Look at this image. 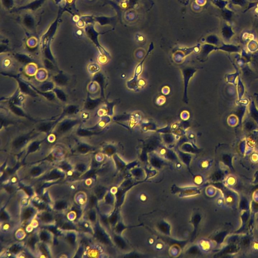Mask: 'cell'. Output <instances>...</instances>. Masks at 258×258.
Instances as JSON below:
<instances>
[{
	"instance_id": "14",
	"label": "cell",
	"mask_w": 258,
	"mask_h": 258,
	"mask_svg": "<svg viewBox=\"0 0 258 258\" xmlns=\"http://www.w3.org/2000/svg\"><path fill=\"white\" fill-rule=\"evenodd\" d=\"M18 249L17 248V246H15L14 248H13L11 251H12L13 252H16V251H18Z\"/></svg>"
},
{
	"instance_id": "11",
	"label": "cell",
	"mask_w": 258,
	"mask_h": 258,
	"mask_svg": "<svg viewBox=\"0 0 258 258\" xmlns=\"http://www.w3.org/2000/svg\"><path fill=\"white\" fill-rule=\"evenodd\" d=\"M41 239H43V240H44V241L48 239L47 236L46 234H44V233H43V234H41Z\"/></svg>"
},
{
	"instance_id": "13",
	"label": "cell",
	"mask_w": 258,
	"mask_h": 258,
	"mask_svg": "<svg viewBox=\"0 0 258 258\" xmlns=\"http://www.w3.org/2000/svg\"><path fill=\"white\" fill-rule=\"evenodd\" d=\"M59 177V175H57V174H53V175H52L51 178H58Z\"/></svg>"
},
{
	"instance_id": "18",
	"label": "cell",
	"mask_w": 258,
	"mask_h": 258,
	"mask_svg": "<svg viewBox=\"0 0 258 258\" xmlns=\"http://www.w3.org/2000/svg\"><path fill=\"white\" fill-rule=\"evenodd\" d=\"M84 166H83V165H80V166L78 167V170H84Z\"/></svg>"
},
{
	"instance_id": "8",
	"label": "cell",
	"mask_w": 258,
	"mask_h": 258,
	"mask_svg": "<svg viewBox=\"0 0 258 258\" xmlns=\"http://www.w3.org/2000/svg\"><path fill=\"white\" fill-rule=\"evenodd\" d=\"M24 140L23 139H21L18 140L16 142L15 146H19L21 144H22V143L24 142Z\"/></svg>"
},
{
	"instance_id": "20",
	"label": "cell",
	"mask_w": 258,
	"mask_h": 258,
	"mask_svg": "<svg viewBox=\"0 0 258 258\" xmlns=\"http://www.w3.org/2000/svg\"><path fill=\"white\" fill-rule=\"evenodd\" d=\"M69 241H70V242H73V239L72 238V237H70V238H68Z\"/></svg>"
},
{
	"instance_id": "6",
	"label": "cell",
	"mask_w": 258,
	"mask_h": 258,
	"mask_svg": "<svg viewBox=\"0 0 258 258\" xmlns=\"http://www.w3.org/2000/svg\"><path fill=\"white\" fill-rule=\"evenodd\" d=\"M31 214H32V211H31V210L26 211L24 214V218L25 219H28L31 217Z\"/></svg>"
},
{
	"instance_id": "12",
	"label": "cell",
	"mask_w": 258,
	"mask_h": 258,
	"mask_svg": "<svg viewBox=\"0 0 258 258\" xmlns=\"http://www.w3.org/2000/svg\"><path fill=\"white\" fill-rule=\"evenodd\" d=\"M39 172H40V170H39V169H36V170H33V172H32V173L33 175H36V174L39 173Z\"/></svg>"
},
{
	"instance_id": "3",
	"label": "cell",
	"mask_w": 258,
	"mask_h": 258,
	"mask_svg": "<svg viewBox=\"0 0 258 258\" xmlns=\"http://www.w3.org/2000/svg\"><path fill=\"white\" fill-rule=\"evenodd\" d=\"M222 33H223L224 38L226 39H229L234 34L231 27L228 26H225L223 28V30H222Z\"/></svg>"
},
{
	"instance_id": "16",
	"label": "cell",
	"mask_w": 258,
	"mask_h": 258,
	"mask_svg": "<svg viewBox=\"0 0 258 258\" xmlns=\"http://www.w3.org/2000/svg\"><path fill=\"white\" fill-rule=\"evenodd\" d=\"M89 218H90V219H92V220H94V214H93V213H91V214L89 215Z\"/></svg>"
},
{
	"instance_id": "9",
	"label": "cell",
	"mask_w": 258,
	"mask_h": 258,
	"mask_svg": "<svg viewBox=\"0 0 258 258\" xmlns=\"http://www.w3.org/2000/svg\"><path fill=\"white\" fill-rule=\"evenodd\" d=\"M64 206H65V205L63 203H60L57 204L56 207L58 209H62V208H64Z\"/></svg>"
},
{
	"instance_id": "17",
	"label": "cell",
	"mask_w": 258,
	"mask_h": 258,
	"mask_svg": "<svg viewBox=\"0 0 258 258\" xmlns=\"http://www.w3.org/2000/svg\"><path fill=\"white\" fill-rule=\"evenodd\" d=\"M34 243V240L33 239H31V241H29V244L31 245H33Z\"/></svg>"
},
{
	"instance_id": "19",
	"label": "cell",
	"mask_w": 258,
	"mask_h": 258,
	"mask_svg": "<svg viewBox=\"0 0 258 258\" xmlns=\"http://www.w3.org/2000/svg\"><path fill=\"white\" fill-rule=\"evenodd\" d=\"M80 150H81V151H82V152H84V151H86V150H87V149L85 148V147H81V149H80Z\"/></svg>"
},
{
	"instance_id": "10",
	"label": "cell",
	"mask_w": 258,
	"mask_h": 258,
	"mask_svg": "<svg viewBox=\"0 0 258 258\" xmlns=\"http://www.w3.org/2000/svg\"><path fill=\"white\" fill-rule=\"evenodd\" d=\"M51 217H50V215H46L44 216L43 219L45 221H49L50 219H51Z\"/></svg>"
},
{
	"instance_id": "1",
	"label": "cell",
	"mask_w": 258,
	"mask_h": 258,
	"mask_svg": "<svg viewBox=\"0 0 258 258\" xmlns=\"http://www.w3.org/2000/svg\"><path fill=\"white\" fill-rule=\"evenodd\" d=\"M181 72L183 76L184 81V92H183V100L185 104H188V84L191 78L193 76L195 73L197 72L195 68L192 67H185L182 68Z\"/></svg>"
},
{
	"instance_id": "2",
	"label": "cell",
	"mask_w": 258,
	"mask_h": 258,
	"mask_svg": "<svg viewBox=\"0 0 258 258\" xmlns=\"http://www.w3.org/2000/svg\"><path fill=\"white\" fill-rule=\"evenodd\" d=\"M142 130L144 132L148 131H156L158 130V127L155 122H142L140 125Z\"/></svg>"
},
{
	"instance_id": "15",
	"label": "cell",
	"mask_w": 258,
	"mask_h": 258,
	"mask_svg": "<svg viewBox=\"0 0 258 258\" xmlns=\"http://www.w3.org/2000/svg\"><path fill=\"white\" fill-rule=\"evenodd\" d=\"M94 201H95V199H94V198H92L91 199V201H90V203H91L92 205H93V204L94 203Z\"/></svg>"
},
{
	"instance_id": "5",
	"label": "cell",
	"mask_w": 258,
	"mask_h": 258,
	"mask_svg": "<svg viewBox=\"0 0 258 258\" xmlns=\"http://www.w3.org/2000/svg\"><path fill=\"white\" fill-rule=\"evenodd\" d=\"M232 1H233V3L235 4V5H238L241 6L244 5V0H232Z\"/></svg>"
},
{
	"instance_id": "4",
	"label": "cell",
	"mask_w": 258,
	"mask_h": 258,
	"mask_svg": "<svg viewBox=\"0 0 258 258\" xmlns=\"http://www.w3.org/2000/svg\"><path fill=\"white\" fill-rule=\"evenodd\" d=\"M223 16L224 19L228 20V19H230L232 15H231V13L230 11L226 10L224 11Z\"/></svg>"
},
{
	"instance_id": "7",
	"label": "cell",
	"mask_w": 258,
	"mask_h": 258,
	"mask_svg": "<svg viewBox=\"0 0 258 258\" xmlns=\"http://www.w3.org/2000/svg\"><path fill=\"white\" fill-rule=\"evenodd\" d=\"M69 127V124H65V125H64L62 126L60 128V130L63 132V131L67 130Z\"/></svg>"
}]
</instances>
